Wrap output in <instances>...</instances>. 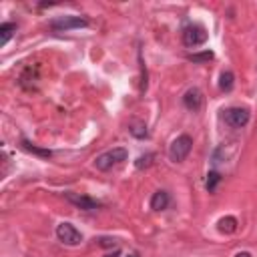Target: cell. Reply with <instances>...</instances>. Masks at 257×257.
<instances>
[{"label":"cell","mask_w":257,"mask_h":257,"mask_svg":"<svg viewBox=\"0 0 257 257\" xmlns=\"http://www.w3.org/2000/svg\"><path fill=\"white\" fill-rule=\"evenodd\" d=\"M126 157H128V151H126V149L114 147V149H110V151L98 155L96 161H94V167H96L98 171H108V169H112L114 165L126 161Z\"/></svg>","instance_id":"obj_1"},{"label":"cell","mask_w":257,"mask_h":257,"mask_svg":"<svg viewBox=\"0 0 257 257\" xmlns=\"http://www.w3.org/2000/svg\"><path fill=\"white\" fill-rule=\"evenodd\" d=\"M191 149H193V139L189 135H181V137H177L171 143V147H169V159L173 163H181V161L187 159V155L191 153Z\"/></svg>","instance_id":"obj_2"},{"label":"cell","mask_w":257,"mask_h":257,"mask_svg":"<svg viewBox=\"0 0 257 257\" xmlns=\"http://www.w3.org/2000/svg\"><path fill=\"white\" fill-rule=\"evenodd\" d=\"M48 26L52 30H72V28H84L88 26V20L86 18H80V16H74V14H66V16H58V18H52L48 22Z\"/></svg>","instance_id":"obj_3"},{"label":"cell","mask_w":257,"mask_h":257,"mask_svg":"<svg viewBox=\"0 0 257 257\" xmlns=\"http://www.w3.org/2000/svg\"><path fill=\"white\" fill-rule=\"evenodd\" d=\"M56 237L58 241H62L64 245H78L82 241L80 231L72 225V223H58L56 225Z\"/></svg>","instance_id":"obj_4"},{"label":"cell","mask_w":257,"mask_h":257,"mask_svg":"<svg viewBox=\"0 0 257 257\" xmlns=\"http://www.w3.org/2000/svg\"><path fill=\"white\" fill-rule=\"evenodd\" d=\"M223 118H225V122L229 126L241 128V126H245L249 122V110L245 106H233V108H227L223 112Z\"/></svg>","instance_id":"obj_5"},{"label":"cell","mask_w":257,"mask_h":257,"mask_svg":"<svg viewBox=\"0 0 257 257\" xmlns=\"http://www.w3.org/2000/svg\"><path fill=\"white\" fill-rule=\"evenodd\" d=\"M207 40V30L201 24H189L183 30V42L187 46H201Z\"/></svg>","instance_id":"obj_6"},{"label":"cell","mask_w":257,"mask_h":257,"mask_svg":"<svg viewBox=\"0 0 257 257\" xmlns=\"http://www.w3.org/2000/svg\"><path fill=\"white\" fill-rule=\"evenodd\" d=\"M64 197L74 205V207H78V209H82V211H94V209H98L100 207V203L96 201V199H92V197H86V195H78V193H64Z\"/></svg>","instance_id":"obj_7"},{"label":"cell","mask_w":257,"mask_h":257,"mask_svg":"<svg viewBox=\"0 0 257 257\" xmlns=\"http://www.w3.org/2000/svg\"><path fill=\"white\" fill-rule=\"evenodd\" d=\"M183 104L189 108V110H193V112H197L199 108H201V104H203V94H201V90L199 88H189L187 92H185V96H183Z\"/></svg>","instance_id":"obj_8"},{"label":"cell","mask_w":257,"mask_h":257,"mask_svg":"<svg viewBox=\"0 0 257 257\" xmlns=\"http://www.w3.org/2000/svg\"><path fill=\"white\" fill-rule=\"evenodd\" d=\"M167 205H169V193L167 191L153 193V197H151V209L153 211H163V209H167Z\"/></svg>","instance_id":"obj_9"},{"label":"cell","mask_w":257,"mask_h":257,"mask_svg":"<svg viewBox=\"0 0 257 257\" xmlns=\"http://www.w3.org/2000/svg\"><path fill=\"white\" fill-rule=\"evenodd\" d=\"M217 229L221 231V233H235L237 231V219L235 217H231V215H227V217H221L219 221H217Z\"/></svg>","instance_id":"obj_10"},{"label":"cell","mask_w":257,"mask_h":257,"mask_svg":"<svg viewBox=\"0 0 257 257\" xmlns=\"http://www.w3.org/2000/svg\"><path fill=\"white\" fill-rule=\"evenodd\" d=\"M14 32H16V24H12V22H4V24L0 26V46H6L8 40L14 36Z\"/></svg>","instance_id":"obj_11"},{"label":"cell","mask_w":257,"mask_h":257,"mask_svg":"<svg viewBox=\"0 0 257 257\" xmlns=\"http://www.w3.org/2000/svg\"><path fill=\"white\" fill-rule=\"evenodd\" d=\"M233 82H235L233 72H231V70H223L221 76H219V88H221L223 92H229V90L233 88Z\"/></svg>","instance_id":"obj_12"},{"label":"cell","mask_w":257,"mask_h":257,"mask_svg":"<svg viewBox=\"0 0 257 257\" xmlns=\"http://www.w3.org/2000/svg\"><path fill=\"white\" fill-rule=\"evenodd\" d=\"M22 149H26L28 153H34V155H38V157H44V159H48V157L52 155L48 149H38V147H34V145H32L30 141H26V139L22 141Z\"/></svg>","instance_id":"obj_13"},{"label":"cell","mask_w":257,"mask_h":257,"mask_svg":"<svg viewBox=\"0 0 257 257\" xmlns=\"http://www.w3.org/2000/svg\"><path fill=\"white\" fill-rule=\"evenodd\" d=\"M211 58H213V52H211V50L197 52V54H191V56H189L191 62H207V60H211Z\"/></svg>","instance_id":"obj_14"},{"label":"cell","mask_w":257,"mask_h":257,"mask_svg":"<svg viewBox=\"0 0 257 257\" xmlns=\"http://www.w3.org/2000/svg\"><path fill=\"white\" fill-rule=\"evenodd\" d=\"M153 159H155V155H153V153H147V155H141L135 165H137V169H145V167H151Z\"/></svg>","instance_id":"obj_15"},{"label":"cell","mask_w":257,"mask_h":257,"mask_svg":"<svg viewBox=\"0 0 257 257\" xmlns=\"http://www.w3.org/2000/svg\"><path fill=\"white\" fill-rule=\"evenodd\" d=\"M219 181H221V175L215 173V171H211V173L207 175V189H209V191H215V187H217Z\"/></svg>","instance_id":"obj_16"},{"label":"cell","mask_w":257,"mask_h":257,"mask_svg":"<svg viewBox=\"0 0 257 257\" xmlns=\"http://www.w3.org/2000/svg\"><path fill=\"white\" fill-rule=\"evenodd\" d=\"M131 133H133L135 137H139V139H143V137L149 135V133H147V126H145L143 122H135V124L131 126Z\"/></svg>","instance_id":"obj_17"},{"label":"cell","mask_w":257,"mask_h":257,"mask_svg":"<svg viewBox=\"0 0 257 257\" xmlns=\"http://www.w3.org/2000/svg\"><path fill=\"white\" fill-rule=\"evenodd\" d=\"M235 257H251V253H247V251H239V253H235Z\"/></svg>","instance_id":"obj_18"},{"label":"cell","mask_w":257,"mask_h":257,"mask_svg":"<svg viewBox=\"0 0 257 257\" xmlns=\"http://www.w3.org/2000/svg\"><path fill=\"white\" fill-rule=\"evenodd\" d=\"M116 255H118V251H114L112 255H106V257H116Z\"/></svg>","instance_id":"obj_19"},{"label":"cell","mask_w":257,"mask_h":257,"mask_svg":"<svg viewBox=\"0 0 257 257\" xmlns=\"http://www.w3.org/2000/svg\"><path fill=\"white\" fill-rule=\"evenodd\" d=\"M126 257H139V255H137V253H131V255H126Z\"/></svg>","instance_id":"obj_20"}]
</instances>
